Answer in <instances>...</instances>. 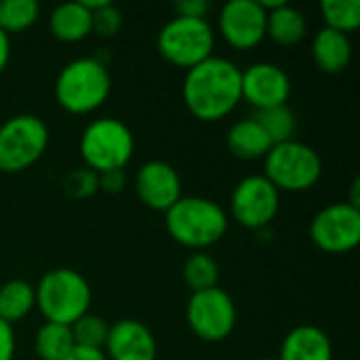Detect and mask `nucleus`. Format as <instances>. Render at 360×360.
Listing matches in <instances>:
<instances>
[{"label":"nucleus","mask_w":360,"mask_h":360,"mask_svg":"<svg viewBox=\"0 0 360 360\" xmlns=\"http://www.w3.org/2000/svg\"><path fill=\"white\" fill-rule=\"evenodd\" d=\"M135 192L148 209L162 213L184 196L177 169L165 160H148L139 167L135 175Z\"/></svg>","instance_id":"obj_14"},{"label":"nucleus","mask_w":360,"mask_h":360,"mask_svg":"<svg viewBox=\"0 0 360 360\" xmlns=\"http://www.w3.org/2000/svg\"><path fill=\"white\" fill-rule=\"evenodd\" d=\"M78 148L84 167L97 175L108 171H124L135 154V137L122 120L103 116L84 127Z\"/></svg>","instance_id":"obj_5"},{"label":"nucleus","mask_w":360,"mask_h":360,"mask_svg":"<svg viewBox=\"0 0 360 360\" xmlns=\"http://www.w3.org/2000/svg\"><path fill=\"white\" fill-rule=\"evenodd\" d=\"M156 46L165 61L188 72L213 55L215 30L209 19L173 17L158 32Z\"/></svg>","instance_id":"obj_7"},{"label":"nucleus","mask_w":360,"mask_h":360,"mask_svg":"<svg viewBox=\"0 0 360 360\" xmlns=\"http://www.w3.org/2000/svg\"><path fill=\"white\" fill-rule=\"evenodd\" d=\"M72 327L44 323L34 338V350L40 360H63L74 348Z\"/></svg>","instance_id":"obj_22"},{"label":"nucleus","mask_w":360,"mask_h":360,"mask_svg":"<svg viewBox=\"0 0 360 360\" xmlns=\"http://www.w3.org/2000/svg\"><path fill=\"white\" fill-rule=\"evenodd\" d=\"M49 146V127L40 116L17 114L0 124V171L21 173L36 165Z\"/></svg>","instance_id":"obj_8"},{"label":"nucleus","mask_w":360,"mask_h":360,"mask_svg":"<svg viewBox=\"0 0 360 360\" xmlns=\"http://www.w3.org/2000/svg\"><path fill=\"white\" fill-rule=\"evenodd\" d=\"M8 59H11V36H6V34L0 30V74L6 70Z\"/></svg>","instance_id":"obj_34"},{"label":"nucleus","mask_w":360,"mask_h":360,"mask_svg":"<svg viewBox=\"0 0 360 360\" xmlns=\"http://www.w3.org/2000/svg\"><path fill=\"white\" fill-rule=\"evenodd\" d=\"M91 23H93V34L101 36V38H114L120 30H122V13L114 2H105L99 8H95L91 13Z\"/></svg>","instance_id":"obj_28"},{"label":"nucleus","mask_w":360,"mask_h":360,"mask_svg":"<svg viewBox=\"0 0 360 360\" xmlns=\"http://www.w3.org/2000/svg\"><path fill=\"white\" fill-rule=\"evenodd\" d=\"M15 331L8 323L0 321V360L15 359Z\"/></svg>","instance_id":"obj_32"},{"label":"nucleus","mask_w":360,"mask_h":360,"mask_svg":"<svg viewBox=\"0 0 360 360\" xmlns=\"http://www.w3.org/2000/svg\"><path fill=\"white\" fill-rule=\"evenodd\" d=\"M312 59L323 74H342L352 61L350 36L321 27L312 38Z\"/></svg>","instance_id":"obj_17"},{"label":"nucleus","mask_w":360,"mask_h":360,"mask_svg":"<svg viewBox=\"0 0 360 360\" xmlns=\"http://www.w3.org/2000/svg\"><path fill=\"white\" fill-rule=\"evenodd\" d=\"M36 308V291L34 285L21 278H13L0 287V321L11 327L23 321Z\"/></svg>","instance_id":"obj_21"},{"label":"nucleus","mask_w":360,"mask_h":360,"mask_svg":"<svg viewBox=\"0 0 360 360\" xmlns=\"http://www.w3.org/2000/svg\"><path fill=\"white\" fill-rule=\"evenodd\" d=\"M63 190L72 198H89L99 190V175L86 167L70 171L63 179Z\"/></svg>","instance_id":"obj_29"},{"label":"nucleus","mask_w":360,"mask_h":360,"mask_svg":"<svg viewBox=\"0 0 360 360\" xmlns=\"http://www.w3.org/2000/svg\"><path fill=\"white\" fill-rule=\"evenodd\" d=\"M34 291L36 308L44 321L65 327H72L78 319H82L93 302L89 281L72 268L49 270L38 281Z\"/></svg>","instance_id":"obj_4"},{"label":"nucleus","mask_w":360,"mask_h":360,"mask_svg":"<svg viewBox=\"0 0 360 360\" xmlns=\"http://www.w3.org/2000/svg\"><path fill=\"white\" fill-rule=\"evenodd\" d=\"M264 177L278 192L312 190L323 175V160L319 152L297 139L276 143L264 158Z\"/></svg>","instance_id":"obj_6"},{"label":"nucleus","mask_w":360,"mask_h":360,"mask_svg":"<svg viewBox=\"0 0 360 360\" xmlns=\"http://www.w3.org/2000/svg\"><path fill=\"white\" fill-rule=\"evenodd\" d=\"M243 70L226 57L211 55L186 72L181 99L188 112L202 122H219L243 101Z\"/></svg>","instance_id":"obj_1"},{"label":"nucleus","mask_w":360,"mask_h":360,"mask_svg":"<svg viewBox=\"0 0 360 360\" xmlns=\"http://www.w3.org/2000/svg\"><path fill=\"white\" fill-rule=\"evenodd\" d=\"M175 17H190V19H207L211 4L207 0H179L173 4Z\"/></svg>","instance_id":"obj_30"},{"label":"nucleus","mask_w":360,"mask_h":360,"mask_svg":"<svg viewBox=\"0 0 360 360\" xmlns=\"http://www.w3.org/2000/svg\"><path fill=\"white\" fill-rule=\"evenodd\" d=\"M310 238L325 253H350L360 243V209L348 202L321 209L310 221Z\"/></svg>","instance_id":"obj_11"},{"label":"nucleus","mask_w":360,"mask_h":360,"mask_svg":"<svg viewBox=\"0 0 360 360\" xmlns=\"http://www.w3.org/2000/svg\"><path fill=\"white\" fill-rule=\"evenodd\" d=\"M266 17L268 13L257 0H230L219 11L217 30L226 44L236 51H249L264 42Z\"/></svg>","instance_id":"obj_12"},{"label":"nucleus","mask_w":360,"mask_h":360,"mask_svg":"<svg viewBox=\"0 0 360 360\" xmlns=\"http://www.w3.org/2000/svg\"><path fill=\"white\" fill-rule=\"evenodd\" d=\"M278 360H333L331 338L314 325H300L291 329L283 344Z\"/></svg>","instance_id":"obj_16"},{"label":"nucleus","mask_w":360,"mask_h":360,"mask_svg":"<svg viewBox=\"0 0 360 360\" xmlns=\"http://www.w3.org/2000/svg\"><path fill=\"white\" fill-rule=\"evenodd\" d=\"M262 360H278V359H274V356H268V359H262Z\"/></svg>","instance_id":"obj_36"},{"label":"nucleus","mask_w":360,"mask_h":360,"mask_svg":"<svg viewBox=\"0 0 360 360\" xmlns=\"http://www.w3.org/2000/svg\"><path fill=\"white\" fill-rule=\"evenodd\" d=\"M228 224L226 209L205 196H181L165 213L169 236L192 251H205L217 245L226 236Z\"/></svg>","instance_id":"obj_2"},{"label":"nucleus","mask_w":360,"mask_h":360,"mask_svg":"<svg viewBox=\"0 0 360 360\" xmlns=\"http://www.w3.org/2000/svg\"><path fill=\"white\" fill-rule=\"evenodd\" d=\"M127 184V175L124 171H108V173H99V190L108 192V194H118Z\"/></svg>","instance_id":"obj_31"},{"label":"nucleus","mask_w":360,"mask_h":360,"mask_svg":"<svg viewBox=\"0 0 360 360\" xmlns=\"http://www.w3.org/2000/svg\"><path fill=\"white\" fill-rule=\"evenodd\" d=\"M63 360H108L103 350L97 348H84V346H74L72 352Z\"/></svg>","instance_id":"obj_33"},{"label":"nucleus","mask_w":360,"mask_h":360,"mask_svg":"<svg viewBox=\"0 0 360 360\" xmlns=\"http://www.w3.org/2000/svg\"><path fill=\"white\" fill-rule=\"evenodd\" d=\"M308 34V19L306 15L289 4L287 0L268 13L266 17V36L281 44V46H295L300 44Z\"/></svg>","instance_id":"obj_20"},{"label":"nucleus","mask_w":360,"mask_h":360,"mask_svg":"<svg viewBox=\"0 0 360 360\" xmlns=\"http://www.w3.org/2000/svg\"><path fill=\"white\" fill-rule=\"evenodd\" d=\"M278 209L281 192L264 175H247L232 190L230 217L247 230H266Z\"/></svg>","instance_id":"obj_10"},{"label":"nucleus","mask_w":360,"mask_h":360,"mask_svg":"<svg viewBox=\"0 0 360 360\" xmlns=\"http://www.w3.org/2000/svg\"><path fill=\"white\" fill-rule=\"evenodd\" d=\"M184 283L192 293L207 291L219 285V266L217 262L205 253V251H194L186 264H184Z\"/></svg>","instance_id":"obj_23"},{"label":"nucleus","mask_w":360,"mask_h":360,"mask_svg":"<svg viewBox=\"0 0 360 360\" xmlns=\"http://www.w3.org/2000/svg\"><path fill=\"white\" fill-rule=\"evenodd\" d=\"M360 179L359 177H354V181H352V186H350V198L346 200L348 205H352V207H356L360 209Z\"/></svg>","instance_id":"obj_35"},{"label":"nucleus","mask_w":360,"mask_h":360,"mask_svg":"<svg viewBox=\"0 0 360 360\" xmlns=\"http://www.w3.org/2000/svg\"><path fill=\"white\" fill-rule=\"evenodd\" d=\"M291 86L293 84L289 74L272 61L251 63L240 74L243 99L257 112L276 105H287L291 97Z\"/></svg>","instance_id":"obj_13"},{"label":"nucleus","mask_w":360,"mask_h":360,"mask_svg":"<svg viewBox=\"0 0 360 360\" xmlns=\"http://www.w3.org/2000/svg\"><path fill=\"white\" fill-rule=\"evenodd\" d=\"M253 118L266 131V135L270 137L272 146L295 139L297 118H295V114H293V110L289 105H276V108H268V110L255 112Z\"/></svg>","instance_id":"obj_24"},{"label":"nucleus","mask_w":360,"mask_h":360,"mask_svg":"<svg viewBox=\"0 0 360 360\" xmlns=\"http://www.w3.org/2000/svg\"><path fill=\"white\" fill-rule=\"evenodd\" d=\"M49 30L59 42H82L93 34L91 11L80 0L59 4L49 15Z\"/></svg>","instance_id":"obj_18"},{"label":"nucleus","mask_w":360,"mask_h":360,"mask_svg":"<svg viewBox=\"0 0 360 360\" xmlns=\"http://www.w3.org/2000/svg\"><path fill=\"white\" fill-rule=\"evenodd\" d=\"M103 352L110 360H156L158 344L143 323L124 319L110 325Z\"/></svg>","instance_id":"obj_15"},{"label":"nucleus","mask_w":360,"mask_h":360,"mask_svg":"<svg viewBox=\"0 0 360 360\" xmlns=\"http://www.w3.org/2000/svg\"><path fill=\"white\" fill-rule=\"evenodd\" d=\"M186 321L198 340L217 344L228 340L236 327V304L221 287L198 291L188 300Z\"/></svg>","instance_id":"obj_9"},{"label":"nucleus","mask_w":360,"mask_h":360,"mask_svg":"<svg viewBox=\"0 0 360 360\" xmlns=\"http://www.w3.org/2000/svg\"><path fill=\"white\" fill-rule=\"evenodd\" d=\"M321 17L325 27L350 34L360 25V0H323L321 2Z\"/></svg>","instance_id":"obj_26"},{"label":"nucleus","mask_w":360,"mask_h":360,"mask_svg":"<svg viewBox=\"0 0 360 360\" xmlns=\"http://www.w3.org/2000/svg\"><path fill=\"white\" fill-rule=\"evenodd\" d=\"M108 331L110 325L105 323V319L86 312L82 319H78L72 325V338L76 346H84V348H97L103 350L105 340H108Z\"/></svg>","instance_id":"obj_27"},{"label":"nucleus","mask_w":360,"mask_h":360,"mask_svg":"<svg viewBox=\"0 0 360 360\" xmlns=\"http://www.w3.org/2000/svg\"><path fill=\"white\" fill-rule=\"evenodd\" d=\"M110 91V70L95 57L72 59L55 78V99L70 114H91L99 110L108 101Z\"/></svg>","instance_id":"obj_3"},{"label":"nucleus","mask_w":360,"mask_h":360,"mask_svg":"<svg viewBox=\"0 0 360 360\" xmlns=\"http://www.w3.org/2000/svg\"><path fill=\"white\" fill-rule=\"evenodd\" d=\"M226 146L232 152V156L240 160H259L266 158V154L272 148V141L266 135V131L257 124V120L251 116V118L236 120L228 129Z\"/></svg>","instance_id":"obj_19"},{"label":"nucleus","mask_w":360,"mask_h":360,"mask_svg":"<svg viewBox=\"0 0 360 360\" xmlns=\"http://www.w3.org/2000/svg\"><path fill=\"white\" fill-rule=\"evenodd\" d=\"M40 15L36 0H0V30L11 34H21L30 30Z\"/></svg>","instance_id":"obj_25"}]
</instances>
